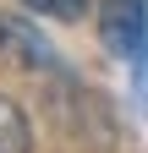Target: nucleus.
Returning a JSON list of instances; mask_svg holds the SVG:
<instances>
[{"mask_svg": "<svg viewBox=\"0 0 148 153\" xmlns=\"http://www.w3.org/2000/svg\"><path fill=\"white\" fill-rule=\"evenodd\" d=\"M148 33V0H99V38L110 55L137 60Z\"/></svg>", "mask_w": 148, "mask_h": 153, "instance_id": "f257e3e1", "label": "nucleus"}, {"mask_svg": "<svg viewBox=\"0 0 148 153\" xmlns=\"http://www.w3.org/2000/svg\"><path fill=\"white\" fill-rule=\"evenodd\" d=\"M0 55L16 66H28V71H49L55 66V49H49V38L28 22V16H16V11H0Z\"/></svg>", "mask_w": 148, "mask_h": 153, "instance_id": "f03ea898", "label": "nucleus"}, {"mask_svg": "<svg viewBox=\"0 0 148 153\" xmlns=\"http://www.w3.org/2000/svg\"><path fill=\"white\" fill-rule=\"evenodd\" d=\"M0 153H33V126L16 99L0 93Z\"/></svg>", "mask_w": 148, "mask_h": 153, "instance_id": "7ed1b4c3", "label": "nucleus"}, {"mask_svg": "<svg viewBox=\"0 0 148 153\" xmlns=\"http://www.w3.org/2000/svg\"><path fill=\"white\" fill-rule=\"evenodd\" d=\"M28 11H44V16H55V22H77V16L88 11V0H22Z\"/></svg>", "mask_w": 148, "mask_h": 153, "instance_id": "20e7f679", "label": "nucleus"}, {"mask_svg": "<svg viewBox=\"0 0 148 153\" xmlns=\"http://www.w3.org/2000/svg\"><path fill=\"white\" fill-rule=\"evenodd\" d=\"M137 66H143V82H148V33H143V55H137Z\"/></svg>", "mask_w": 148, "mask_h": 153, "instance_id": "39448f33", "label": "nucleus"}]
</instances>
